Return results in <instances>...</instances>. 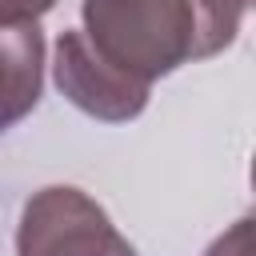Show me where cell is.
<instances>
[{
    "instance_id": "cell-1",
    "label": "cell",
    "mask_w": 256,
    "mask_h": 256,
    "mask_svg": "<svg viewBox=\"0 0 256 256\" xmlns=\"http://www.w3.org/2000/svg\"><path fill=\"white\" fill-rule=\"evenodd\" d=\"M252 0H84V36L120 72L156 84L224 52Z\"/></svg>"
},
{
    "instance_id": "cell-2",
    "label": "cell",
    "mask_w": 256,
    "mask_h": 256,
    "mask_svg": "<svg viewBox=\"0 0 256 256\" xmlns=\"http://www.w3.org/2000/svg\"><path fill=\"white\" fill-rule=\"evenodd\" d=\"M16 256H136V248L88 192L48 184L20 208Z\"/></svg>"
},
{
    "instance_id": "cell-3",
    "label": "cell",
    "mask_w": 256,
    "mask_h": 256,
    "mask_svg": "<svg viewBox=\"0 0 256 256\" xmlns=\"http://www.w3.org/2000/svg\"><path fill=\"white\" fill-rule=\"evenodd\" d=\"M52 80L68 104H76L84 116L104 124H128L148 108L152 84L120 72L112 60H104L80 28L60 32L56 56H52Z\"/></svg>"
},
{
    "instance_id": "cell-4",
    "label": "cell",
    "mask_w": 256,
    "mask_h": 256,
    "mask_svg": "<svg viewBox=\"0 0 256 256\" xmlns=\"http://www.w3.org/2000/svg\"><path fill=\"white\" fill-rule=\"evenodd\" d=\"M44 88V32L36 24H0V136L16 128Z\"/></svg>"
},
{
    "instance_id": "cell-5",
    "label": "cell",
    "mask_w": 256,
    "mask_h": 256,
    "mask_svg": "<svg viewBox=\"0 0 256 256\" xmlns=\"http://www.w3.org/2000/svg\"><path fill=\"white\" fill-rule=\"evenodd\" d=\"M204 256H252V216H240L228 232H220Z\"/></svg>"
},
{
    "instance_id": "cell-6",
    "label": "cell",
    "mask_w": 256,
    "mask_h": 256,
    "mask_svg": "<svg viewBox=\"0 0 256 256\" xmlns=\"http://www.w3.org/2000/svg\"><path fill=\"white\" fill-rule=\"evenodd\" d=\"M52 8L56 0H0V24H36Z\"/></svg>"
}]
</instances>
